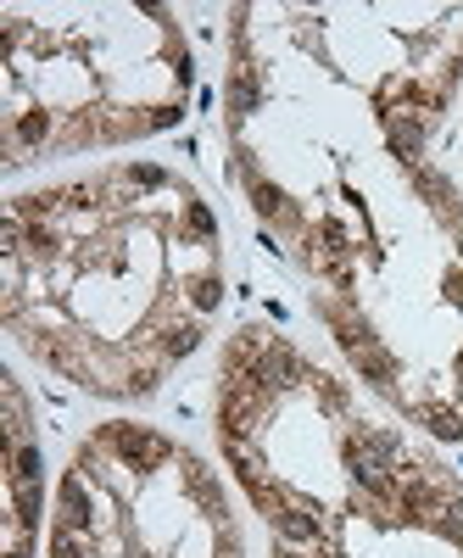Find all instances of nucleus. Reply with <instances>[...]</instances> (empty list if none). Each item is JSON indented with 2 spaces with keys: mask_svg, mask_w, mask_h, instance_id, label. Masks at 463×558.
<instances>
[{
  "mask_svg": "<svg viewBox=\"0 0 463 558\" xmlns=\"http://www.w3.org/2000/svg\"><path fill=\"white\" fill-rule=\"evenodd\" d=\"M458 96L463 7H229V179L352 380L436 441L463 436Z\"/></svg>",
  "mask_w": 463,
  "mask_h": 558,
  "instance_id": "f257e3e1",
  "label": "nucleus"
},
{
  "mask_svg": "<svg viewBox=\"0 0 463 558\" xmlns=\"http://www.w3.org/2000/svg\"><path fill=\"white\" fill-rule=\"evenodd\" d=\"M223 229L168 162H101L7 196L0 318L23 357L101 402H146L223 313Z\"/></svg>",
  "mask_w": 463,
  "mask_h": 558,
  "instance_id": "f03ea898",
  "label": "nucleus"
},
{
  "mask_svg": "<svg viewBox=\"0 0 463 558\" xmlns=\"http://www.w3.org/2000/svg\"><path fill=\"white\" fill-rule=\"evenodd\" d=\"M212 436L268 558H463V475L280 324L223 341Z\"/></svg>",
  "mask_w": 463,
  "mask_h": 558,
  "instance_id": "7ed1b4c3",
  "label": "nucleus"
},
{
  "mask_svg": "<svg viewBox=\"0 0 463 558\" xmlns=\"http://www.w3.org/2000/svg\"><path fill=\"white\" fill-rule=\"evenodd\" d=\"M0 168L134 146L184 123L196 51L173 7H0Z\"/></svg>",
  "mask_w": 463,
  "mask_h": 558,
  "instance_id": "20e7f679",
  "label": "nucleus"
},
{
  "mask_svg": "<svg viewBox=\"0 0 463 558\" xmlns=\"http://www.w3.org/2000/svg\"><path fill=\"white\" fill-rule=\"evenodd\" d=\"M45 558H246L223 475L157 425L101 418L51 497Z\"/></svg>",
  "mask_w": 463,
  "mask_h": 558,
  "instance_id": "39448f33",
  "label": "nucleus"
},
{
  "mask_svg": "<svg viewBox=\"0 0 463 558\" xmlns=\"http://www.w3.org/2000/svg\"><path fill=\"white\" fill-rule=\"evenodd\" d=\"M39 525H45V447L23 380L7 375V558H34Z\"/></svg>",
  "mask_w": 463,
  "mask_h": 558,
  "instance_id": "423d86ee",
  "label": "nucleus"
}]
</instances>
